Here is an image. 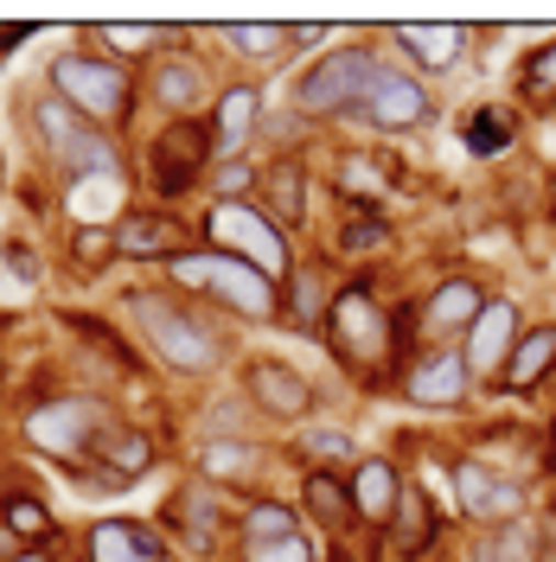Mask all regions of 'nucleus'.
Here are the masks:
<instances>
[{
  "instance_id": "nucleus-17",
  "label": "nucleus",
  "mask_w": 556,
  "mask_h": 562,
  "mask_svg": "<svg viewBox=\"0 0 556 562\" xmlns=\"http://www.w3.org/2000/svg\"><path fill=\"white\" fill-rule=\"evenodd\" d=\"M115 249L122 256H141V262H179L186 256V231H179L174 217H160V211H147V217H122L115 224Z\"/></svg>"
},
{
  "instance_id": "nucleus-39",
  "label": "nucleus",
  "mask_w": 556,
  "mask_h": 562,
  "mask_svg": "<svg viewBox=\"0 0 556 562\" xmlns=\"http://www.w3.org/2000/svg\"><path fill=\"white\" fill-rule=\"evenodd\" d=\"M109 249H115V237H109V231H77V256H84V262H103Z\"/></svg>"
},
{
  "instance_id": "nucleus-3",
  "label": "nucleus",
  "mask_w": 556,
  "mask_h": 562,
  "mask_svg": "<svg viewBox=\"0 0 556 562\" xmlns=\"http://www.w3.org/2000/svg\"><path fill=\"white\" fill-rule=\"evenodd\" d=\"M174 269V281H186V288H205L211 301H224V307H237V314L249 319H276L281 314V294L269 276H256L249 262H237V256H218V249H186L179 262H167Z\"/></svg>"
},
{
  "instance_id": "nucleus-13",
  "label": "nucleus",
  "mask_w": 556,
  "mask_h": 562,
  "mask_svg": "<svg viewBox=\"0 0 556 562\" xmlns=\"http://www.w3.org/2000/svg\"><path fill=\"white\" fill-rule=\"evenodd\" d=\"M211 154H218V140H211L205 122H179L174 135L154 147V186H160V192H186V186H199V173H205Z\"/></svg>"
},
{
  "instance_id": "nucleus-22",
  "label": "nucleus",
  "mask_w": 556,
  "mask_h": 562,
  "mask_svg": "<svg viewBox=\"0 0 556 562\" xmlns=\"http://www.w3.org/2000/svg\"><path fill=\"white\" fill-rule=\"evenodd\" d=\"M512 140H519V115H512L505 103H480L474 115H467V147H474L480 160L512 154Z\"/></svg>"
},
{
  "instance_id": "nucleus-32",
  "label": "nucleus",
  "mask_w": 556,
  "mask_h": 562,
  "mask_svg": "<svg viewBox=\"0 0 556 562\" xmlns=\"http://www.w3.org/2000/svg\"><path fill=\"white\" fill-rule=\"evenodd\" d=\"M0 525L13 530V537H26V543H38V537H52V512L38 505L33 492H13V498L0 505Z\"/></svg>"
},
{
  "instance_id": "nucleus-41",
  "label": "nucleus",
  "mask_w": 556,
  "mask_h": 562,
  "mask_svg": "<svg viewBox=\"0 0 556 562\" xmlns=\"http://www.w3.org/2000/svg\"><path fill=\"white\" fill-rule=\"evenodd\" d=\"M13 562H52V557H45V550H26V557H13Z\"/></svg>"
},
{
  "instance_id": "nucleus-11",
  "label": "nucleus",
  "mask_w": 556,
  "mask_h": 562,
  "mask_svg": "<svg viewBox=\"0 0 556 562\" xmlns=\"http://www.w3.org/2000/svg\"><path fill=\"white\" fill-rule=\"evenodd\" d=\"M512 346H519V301H505V294H487V307H480V319H474V333L460 339L474 384H480V378L492 384V378L505 371Z\"/></svg>"
},
{
  "instance_id": "nucleus-23",
  "label": "nucleus",
  "mask_w": 556,
  "mask_h": 562,
  "mask_svg": "<svg viewBox=\"0 0 556 562\" xmlns=\"http://www.w3.org/2000/svg\"><path fill=\"white\" fill-rule=\"evenodd\" d=\"M390 525H397V543H403V557L429 550V537H435V512H429V498H422L416 480H403V498H397Z\"/></svg>"
},
{
  "instance_id": "nucleus-33",
  "label": "nucleus",
  "mask_w": 556,
  "mask_h": 562,
  "mask_svg": "<svg viewBox=\"0 0 556 562\" xmlns=\"http://www.w3.org/2000/svg\"><path fill=\"white\" fill-rule=\"evenodd\" d=\"M294 281V326H326V307L333 301H320V269H301V276H288Z\"/></svg>"
},
{
  "instance_id": "nucleus-16",
  "label": "nucleus",
  "mask_w": 556,
  "mask_h": 562,
  "mask_svg": "<svg viewBox=\"0 0 556 562\" xmlns=\"http://www.w3.org/2000/svg\"><path fill=\"white\" fill-rule=\"evenodd\" d=\"M244 384H249V403H263L269 416H308V403H313V390L301 371H288V364H276V358H256L244 371Z\"/></svg>"
},
{
  "instance_id": "nucleus-8",
  "label": "nucleus",
  "mask_w": 556,
  "mask_h": 562,
  "mask_svg": "<svg viewBox=\"0 0 556 562\" xmlns=\"http://www.w3.org/2000/svg\"><path fill=\"white\" fill-rule=\"evenodd\" d=\"M26 441L52 460H77L90 441H103V409L90 396H58V403H38L26 416Z\"/></svg>"
},
{
  "instance_id": "nucleus-35",
  "label": "nucleus",
  "mask_w": 556,
  "mask_h": 562,
  "mask_svg": "<svg viewBox=\"0 0 556 562\" xmlns=\"http://www.w3.org/2000/svg\"><path fill=\"white\" fill-rule=\"evenodd\" d=\"M301 454L326 460V467H352V435H340V428H301Z\"/></svg>"
},
{
  "instance_id": "nucleus-10",
  "label": "nucleus",
  "mask_w": 556,
  "mask_h": 562,
  "mask_svg": "<svg viewBox=\"0 0 556 562\" xmlns=\"http://www.w3.org/2000/svg\"><path fill=\"white\" fill-rule=\"evenodd\" d=\"M403 396L416 403V409H460L467 396H474V371H467V351L460 346H429L403 371Z\"/></svg>"
},
{
  "instance_id": "nucleus-40",
  "label": "nucleus",
  "mask_w": 556,
  "mask_h": 562,
  "mask_svg": "<svg viewBox=\"0 0 556 562\" xmlns=\"http://www.w3.org/2000/svg\"><path fill=\"white\" fill-rule=\"evenodd\" d=\"M244 179H256V173H249L244 160H231V167H224V192H237V186H244Z\"/></svg>"
},
{
  "instance_id": "nucleus-1",
  "label": "nucleus",
  "mask_w": 556,
  "mask_h": 562,
  "mask_svg": "<svg viewBox=\"0 0 556 562\" xmlns=\"http://www.w3.org/2000/svg\"><path fill=\"white\" fill-rule=\"evenodd\" d=\"M320 333H326L333 358L352 364L358 378H378L383 364H390V351H397V319L383 314V301L371 288H340Z\"/></svg>"
},
{
  "instance_id": "nucleus-6",
  "label": "nucleus",
  "mask_w": 556,
  "mask_h": 562,
  "mask_svg": "<svg viewBox=\"0 0 556 562\" xmlns=\"http://www.w3.org/2000/svg\"><path fill=\"white\" fill-rule=\"evenodd\" d=\"M371 70H378V58H371L365 45H333L320 65H308L294 77V115H340V109H358Z\"/></svg>"
},
{
  "instance_id": "nucleus-20",
  "label": "nucleus",
  "mask_w": 556,
  "mask_h": 562,
  "mask_svg": "<svg viewBox=\"0 0 556 562\" xmlns=\"http://www.w3.org/2000/svg\"><path fill=\"white\" fill-rule=\"evenodd\" d=\"M256 115H263V90H256V83H231V90L218 97L211 140H218V154H224V160H237V154H244L249 128H256Z\"/></svg>"
},
{
  "instance_id": "nucleus-29",
  "label": "nucleus",
  "mask_w": 556,
  "mask_h": 562,
  "mask_svg": "<svg viewBox=\"0 0 556 562\" xmlns=\"http://www.w3.org/2000/svg\"><path fill=\"white\" fill-rule=\"evenodd\" d=\"M147 90H154V103H167V109H199L205 77H199V65H160Z\"/></svg>"
},
{
  "instance_id": "nucleus-37",
  "label": "nucleus",
  "mask_w": 556,
  "mask_h": 562,
  "mask_svg": "<svg viewBox=\"0 0 556 562\" xmlns=\"http://www.w3.org/2000/svg\"><path fill=\"white\" fill-rule=\"evenodd\" d=\"M249 562H313V543L294 530V537H281V543H256Z\"/></svg>"
},
{
  "instance_id": "nucleus-18",
  "label": "nucleus",
  "mask_w": 556,
  "mask_h": 562,
  "mask_svg": "<svg viewBox=\"0 0 556 562\" xmlns=\"http://www.w3.org/2000/svg\"><path fill=\"white\" fill-rule=\"evenodd\" d=\"M397 45H403V58L422 70H454L460 58H467V26H422V20H410V26H397Z\"/></svg>"
},
{
  "instance_id": "nucleus-9",
  "label": "nucleus",
  "mask_w": 556,
  "mask_h": 562,
  "mask_svg": "<svg viewBox=\"0 0 556 562\" xmlns=\"http://www.w3.org/2000/svg\"><path fill=\"white\" fill-rule=\"evenodd\" d=\"M454 505L474 525H519L524 518V486L492 473L487 460H454Z\"/></svg>"
},
{
  "instance_id": "nucleus-31",
  "label": "nucleus",
  "mask_w": 556,
  "mask_h": 562,
  "mask_svg": "<svg viewBox=\"0 0 556 562\" xmlns=\"http://www.w3.org/2000/svg\"><path fill=\"white\" fill-rule=\"evenodd\" d=\"M199 467H205L211 480H249L256 473V448L249 441H205L199 448Z\"/></svg>"
},
{
  "instance_id": "nucleus-26",
  "label": "nucleus",
  "mask_w": 556,
  "mask_h": 562,
  "mask_svg": "<svg viewBox=\"0 0 556 562\" xmlns=\"http://www.w3.org/2000/svg\"><path fill=\"white\" fill-rule=\"evenodd\" d=\"M301 530V518H294V505H281V498H256L244 512V543L256 550V543H281V537H294Z\"/></svg>"
},
{
  "instance_id": "nucleus-12",
  "label": "nucleus",
  "mask_w": 556,
  "mask_h": 562,
  "mask_svg": "<svg viewBox=\"0 0 556 562\" xmlns=\"http://www.w3.org/2000/svg\"><path fill=\"white\" fill-rule=\"evenodd\" d=\"M480 307H487V288L474 276H448L429 288V301H422V333L435 339V346H454V339H467L474 333V319H480Z\"/></svg>"
},
{
  "instance_id": "nucleus-25",
  "label": "nucleus",
  "mask_w": 556,
  "mask_h": 562,
  "mask_svg": "<svg viewBox=\"0 0 556 562\" xmlns=\"http://www.w3.org/2000/svg\"><path fill=\"white\" fill-rule=\"evenodd\" d=\"M70 211L84 217V231H90V217H115V211H122V173L70 179Z\"/></svg>"
},
{
  "instance_id": "nucleus-14",
  "label": "nucleus",
  "mask_w": 556,
  "mask_h": 562,
  "mask_svg": "<svg viewBox=\"0 0 556 562\" xmlns=\"http://www.w3.org/2000/svg\"><path fill=\"white\" fill-rule=\"evenodd\" d=\"M352 518H365V525H390V512H397V498H403V473H397V460L383 454H365L352 467Z\"/></svg>"
},
{
  "instance_id": "nucleus-27",
  "label": "nucleus",
  "mask_w": 556,
  "mask_h": 562,
  "mask_svg": "<svg viewBox=\"0 0 556 562\" xmlns=\"http://www.w3.org/2000/svg\"><path fill=\"white\" fill-rule=\"evenodd\" d=\"M103 460H109L103 486H122V480H135V473H147V467H154V441H147V435H109Z\"/></svg>"
},
{
  "instance_id": "nucleus-34",
  "label": "nucleus",
  "mask_w": 556,
  "mask_h": 562,
  "mask_svg": "<svg viewBox=\"0 0 556 562\" xmlns=\"http://www.w3.org/2000/svg\"><path fill=\"white\" fill-rule=\"evenodd\" d=\"M179 518L192 530V543L211 550V537H218V498H211V492H186V498H179Z\"/></svg>"
},
{
  "instance_id": "nucleus-7",
  "label": "nucleus",
  "mask_w": 556,
  "mask_h": 562,
  "mask_svg": "<svg viewBox=\"0 0 556 562\" xmlns=\"http://www.w3.org/2000/svg\"><path fill=\"white\" fill-rule=\"evenodd\" d=\"M352 115H358V122H371L378 135H410V128H422V122L435 115V97H429V83H422V77L378 65Z\"/></svg>"
},
{
  "instance_id": "nucleus-15",
  "label": "nucleus",
  "mask_w": 556,
  "mask_h": 562,
  "mask_svg": "<svg viewBox=\"0 0 556 562\" xmlns=\"http://www.w3.org/2000/svg\"><path fill=\"white\" fill-rule=\"evenodd\" d=\"M551 371H556V326H524L512 358H505V371H499L492 384L505 390V396H531Z\"/></svg>"
},
{
  "instance_id": "nucleus-2",
  "label": "nucleus",
  "mask_w": 556,
  "mask_h": 562,
  "mask_svg": "<svg viewBox=\"0 0 556 562\" xmlns=\"http://www.w3.org/2000/svg\"><path fill=\"white\" fill-rule=\"evenodd\" d=\"M205 237L218 244V256H237V262H249L256 276H269V281H288V269H294L281 224L263 205H249V199H218L205 211Z\"/></svg>"
},
{
  "instance_id": "nucleus-21",
  "label": "nucleus",
  "mask_w": 556,
  "mask_h": 562,
  "mask_svg": "<svg viewBox=\"0 0 556 562\" xmlns=\"http://www.w3.org/2000/svg\"><path fill=\"white\" fill-rule=\"evenodd\" d=\"M218 38H224L237 58L276 65L288 45H308V38H320V26H218Z\"/></svg>"
},
{
  "instance_id": "nucleus-19",
  "label": "nucleus",
  "mask_w": 556,
  "mask_h": 562,
  "mask_svg": "<svg viewBox=\"0 0 556 562\" xmlns=\"http://www.w3.org/2000/svg\"><path fill=\"white\" fill-rule=\"evenodd\" d=\"M90 562H167V550L147 525L103 518V525H90Z\"/></svg>"
},
{
  "instance_id": "nucleus-36",
  "label": "nucleus",
  "mask_w": 556,
  "mask_h": 562,
  "mask_svg": "<svg viewBox=\"0 0 556 562\" xmlns=\"http://www.w3.org/2000/svg\"><path fill=\"white\" fill-rule=\"evenodd\" d=\"M383 244H390V231H383L378 217H358V224L340 231V249H346V256H378Z\"/></svg>"
},
{
  "instance_id": "nucleus-4",
  "label": "nucleus",
  "mask_w": 556,
  "mask_h": 562,
  "mask_svg": "<svg viewBox=\"0 0 556 562\" xmlns=\"http://www.w3.org/2000/svg\"><path fill=\"white\" fill-rule=\"evenodd\" d=\"M129 314L147 333V351H160L174 371H211L218 364V339L199 314H186L167 294H129Z\"/></svg>"
},
{
  "instance_id": "nucleus-38",
  "label": "nucleus",
  "mask_w": 556,
  "mask_h": 562,
  "mask_svg": "<svg viewBox=\"0 0 556 562\" xmlns=\"http://www.w3.org/2000/svg\"><path fill=\"white\" fill-rule=\"evenodd\" d=\"M97 38H109L115 52H129V58H135V52H147L160 33H154V26H97Z\"/></svg>"
},
{
  "instance_id": "nucleus-24",
  "label": "nucleus",
  "mask_w": 556,
  "mask_h": 562,
  "mask_svg": "<svg viewBox=\"0 0 556 562\" xmlns=\"http://www.w3.org/2000/svg\"><path fill=\"white\" fill-rule=\"evenodd\" d=\"M301 498H308L313 518H320V525H333V530H340V525L352 518V486L340 480V473H326V467L301 480Z\"/></svg>"
},
{
  "instance_id": "nucleus-28",
  "label": "nucleus",
  "mask_w": 556,
  "mask_h": 562,
  "mask_svg": "<svg viewBox=\"0 0 556 562\" xmlns=\"http://www.w3.org/2000/svg\"><path fill=\"white\" fill-rule=\"evenodd\" d=\"M263 186H269V217H288V224H301V211H308V199H301V192H308V179L294 173V160H281V167H269V179H263Z\"/></svg>"
},
{
  "instance_id": "nucleus-5",
  "label": "nucleus",
  "mask_w": 556,
  "mask_h": 562,
  "mask_svg": "<svg viewBox=\"0 0 556 562\" xmlns=\"http://www.w3.org/2000/svg\"><path fill=\"white\" fill-rule=\"evenodd\" d=\"M52 97L70 103L84 122H122L129 103H135V83H129V70L109 65V58L65 52V58H52Z\"/></svg>"
},
{
  "instance_id": "nucleus-30",
  "label": "nucleus",
  "mask_w": 556,
  "mask_h": 562,
  "mask_svg": "<svg viewBox=\"0 0 556 562\" xmlns=\"http://www.w3.org/2000/svg\"><path fill=\"white\" fill-rule=\"evenodd\" d=\"M519 97H531V103H551V97H556V38H544V45H531V52H524Z\"/></svg>"
}]
</instances>
